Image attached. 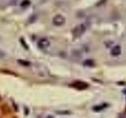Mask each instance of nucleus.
Listing matches in <instances>:
<instances>
[{"instance_id":"obj_5","label":"nucleus","mask_w":126,"mask_h":118,"mask_svg":"<svg viewBox=\"0 0 126 118\" xmlns=\"http://www.w3.org/2000/svg\"><path fill=\"white\" fill-rule=\"evenodd\" d=\"M121 53V47L119 45H116L112 47V49L110 50V54H111L112 56L114 57H117L119 56Z\"/></svg>"},{"instance_id":"obj_11","label":"nucleus","mask_w":126,"mask_h":118,"mask_svg":"<svg viewBox=\"0 0 126 118\" xmlns=\"http://www.w3.org/2000/svg\"><path fill=\"white\" fill-rule=\"evenodd\" d=\"M125 94H126V90H125Z\"/></svg>"},{"instance_id":"obj_7","label":"nucleus","mask_w":126,"mask_h":118,"mask_svg":"<svg viewBox=\"0 0 126 118\" xmlns=\"http://www.w3.org/2000/svg\"><path fill=\"white\" fill-rule=\"evenodd\" d=\"M84 65L85 66H93L94 65V61L93 60H91V59H88V60L84 61Z\"/></svg>"},{"instance_id":"obj_2","label":"nucleus","mask_w":126,"mask_h":118,"mask_svg":"<svg viewBox=\"0 0 126 118\" xmlns=\"http://www.w3.org/2000/svg\"><path fill=\"white\" fill-rule=\"evenodd\" d=\"M52 22L55 26H62L65 23V18L64 16L58 14L53 18Z\"/></svg>"},{"instance_id":"obj_3","label":"nucleus","mask_w":126,"mask_h":118,"mask_svg":"<svg viewBox=\"0 0 126 118\" xmlns=\"http://www.w3.org/2000/svg\"><path fill=\"white\" fill-rule=\"evenodd\" d=\"M71 86L73 87V88H75L77 89H79V90H84L86 88H88V84H87L85 82H83V81H75L74 83H73Z\"/></svg>"},{"instance_id":"obj_10","label":"nucleus","mask_w":126,"mask_h":118,"mask_svg":"<svg viewBox=\"0 0 126 118\" xmlns=\"http://www.w3.org/2000/svg\"><path fill=\"white\" fill-rule=\"evenodd\" d=\"M46 118H54V117H53V116H51V115H48Z\"/></svg>"},{"instance_id":"obj_4","label":"nucleus","mask_w":126,"mask_h":118,"mask_svg":"<svg viewBox=\"0 0 126 118\" xmlns=\"http://www.w3.org/2000/svg\"><path fill=\"white\" fill-rule=\"evenodd\" d=\"M37 45H38V47L39 49L45 50V49L48 48V47L50 46V41L47 39L43 38V39H39L38 43H37Z\"/></svg>"},{"instance_id":"obj_8","label":"nucleus","mask_w":126,"mask_h":118,"mask_svg":"<svg viewBox=\"0 0 126 118\" xmlns=\"http://www.w3.org/2000/svg\"><path fill=\"white\" fill-rule=\"evenodd\" d=\"M30 5V1L29 0H24V1L21 3V6L22 7H27Z\"/></svg>"},{"instance_id":"obj_9","label":"nucleus","mask_w":126,"mask_h":118,"mask_svg":"<svg viewBox=\"0 0 126 118\" xmlns=\"http://www.w3.org/2000/svg\"><path fill=\"white\" fill-rule=\"evenodd\" d=\"M18 62L20 63V64H21L23 65H29L30 63L29 61H23V60H18Z\"/></svg>"},{"instance_id":"obj_6","label":"nucleus","mask_w":126,"mask_h":118,"mask_svg":"<svg viewBox=\"0 0 126 118\" xmlns=\"http://www.w3.org/2000/svg\"><path fill=\"white\" fill-rule=\"evenodd\" d=\"M106 104H103V105H95L94 107H93V109L94 110V111H96V112H98V111H101V110H102L103 109H105L106 107Z\"/></svg>"},{"instance_id":"obj_1","label":"nucleus","mask_w":126,"mask_h":118,"mask_svg":"<svg viewBox=\"0 0 126 118\" xmlns=\"http://www.w3.org/2000/svg\"><path fill=\"white\" fill-rule=\"evenodd\" d=\"M87 28L85 26L84 24H80V25H77L76 27L73 29V35L74 38H79L82 35H84V33L86 31Z\"/></svg>"}]
</instances>
